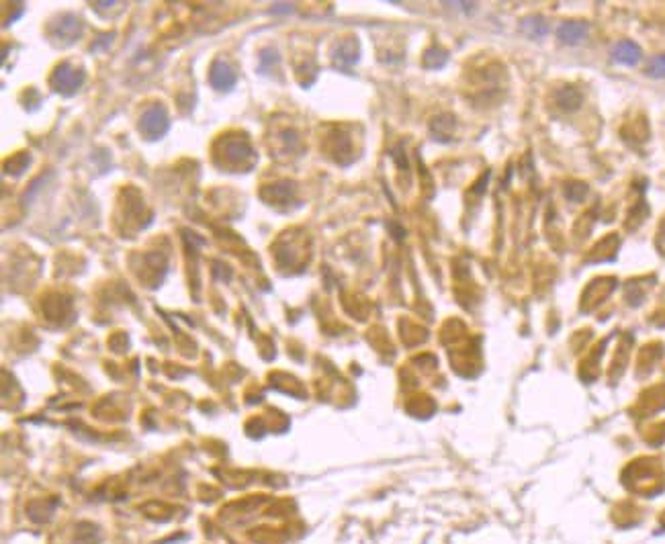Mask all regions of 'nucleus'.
Listing matches in <instances>:
<instances>
[{
    "label": "nucleus",
    "instance_id": "obj_6",
    "mask_svg": "<svg viewBox=\"0 0 665 544\" xmlns=\"http://www.w3.org/2000/svg\"><path fill=\"white\" fill-rule=\"evenodd\" d=\"M585 194H587V186H585L583 182H576V184H569V186H567V199H571L574 203L583 201Z\"/></svg>",
    "mask_w": 665,
    "mask_h": 544
},
{
    "label": "nucleus",
    "instance_id": "obj_2",
    "mask_svg": "<svg viewBox=\"0 0 665 544\" xmlns=\"http://www.w3.org/2000/svg\"><path fill=\"white\" fill-rule=\"evenodd\" d=\"M587 31H589L587 23H583V21H567L557 29V37L567 46H577V44H581L585 39Z\"/></svg>",
    "mask_w": 665,
    "mask_h": 544
},
{
    "label": "nucleus",
    "instance_id": "obj_4",
    "mask_svg": "<svg viewBox=\"0 0 665 544\" xmlns=\"http://www.w3.org/2000/svg\"><path fill=\"white\" fill-rule=\"evenodd\" d=\"M520 31L531 39H540L549 33V23L540 15H531L520 21Z\"/></svg>",
    "mask_w": 665,
    "mask_h": 544
},
{
    "label": "nucleus",
    "instance_id": "obj_1",
    "mask_svg": "<svg viewBox=\"0 0 665 544\" xmlns=\"http://www.w3.org/2000/svg\"><path fill=\"white\" fill-rule=\"evenodd\" d=\"M166 127H168V119H166V115H164L162 109H150V111L143 115L141 123H139V129H141L145 136L152 137V139L162 136V134L166 132Z\"/></svg>",
    "mask_w": 665,
    "mask_h": 544
},
{
    "label": "nucleus",
    "instance_id": "obj_3",
    "mask_svg": "<svg viewBox=\"0 0 665 544\" xmlns=\"http://www.w3.org/2000/svg\"><path fill=\"white\" fill-rule=\"evenodd\" d=\"M612 57H614V62H619V64H624V66H635L639 60H641V47L637 46L635 42H621V44H617L614 49H612Z\"/></svg>",
    "mask_w": 665,
    "mask_h": 544
},
{
    "label": "nucleus",
    "instance_id": "obj_5",
    "mask_svg": "<svg viewBox=\"0 0 665 544\" xmlns=\"http://www.w3.org/2000/svg\"><path fill=\"white\" fill-rule=\"evenodd\" d=\"M581 100H583V94L577 91L576 87H565V89H561V91L557 92V102H559V107L565 109V111H576V109H579Z\"/></svg>",
    "mask_w": 665,
    "mask_h": 544
},
{
    "label": "nucleus",
    "instance_id": "obj_8",
    "mask_svg": "<svg viewBox=\"0 0 665 544\" xmlns=\"http://www.w3.org/2000/svg\"><path fill=\"white\" fill-rule=\"evenodd\" d=\"M662 233H664V237H665V224H664V229H662Z\"/></svg>",
    "mask_w": 665,
    "mask_h": 544
},
{
    "label": "nucleus",
    "instance_id": "obj_7",
    "mask_svg": "<svg viewBox=\"0 0 665 544\" xmlns=\"http://www.w3.org/2000/svg\"><path fill=\"white\" fill-rule=\"evenodd\" d=\"M649 74L653 78H665V55H657L649 64Z\"/></svg>",
    "mask_w": 665,
    "mask_h": 544
}]
</instances>
